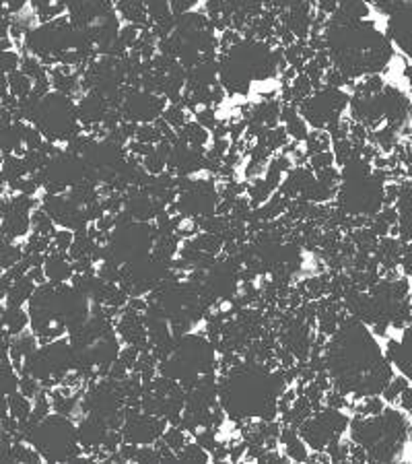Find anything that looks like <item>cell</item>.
Returning <instances> with one entry per match:
<instances>
[{
	"mask_svg": "<svg viewBox=\"0 0 412 464\" xmlns=\"http://www.w3.org/2000/svg\"><path fill=\"white\" fill-rule=\"evenodd\" d=\"M25 275H27V277H29L36 285H42V283H46V281H48V279H46V275H44V269H42V267H32Z\"/></svg>",
	"mask_w": 412,
	"mask_h": 464,
	"instance_id": "52",
	"label": "cell"
},
{
	"mask_svg": "<svg viewBox=\"0 0 412 464\" xmlns=\"http://www.w3.org/2000/svg\"><path fill=\"white\" fill-rule=\"evenodd\" d=\"M128 367L124 365V361L122 359H114L112 363H110V369H108V378H112V380H116V382H120V380H124L126 376H128Z\"/></svg>",
	"mask_w": 412,
	"mask_h": 464,
	"instance_id": "47",
	"label": "cell"
},
{
	"mask_svg": "<svg viewBox=\"0 0 412 464\" xmlns=\"http://www.w3.org/2000/svg\"><path fill=\"white\" fill-rule=\"evenodd\" d=\"M9 27H11V17H0V40L9 38Z\"/></svg>",
	"mask_w": 412,
	"mask_h": 464,
	"instance_id": "53",
	"label": "cell"
},
{
	"mask_svg": "<svg viewBox=\"0 0 412 464\" xmlns=\"http://www.w3.org/2000/svg\"><path fill=\"white\" fill-rule=\"evenodd\" d=\"M40 206L50 215L54 225H60L62 229L75 231V229H81L89 223L87 217H85V206L75 204L66 194H48L46 192Z\"/></svg>",
	"mask_w": 412,
	"mask_h": 464,
	"instance_id": "15",
	"label": "cell"
},
{
	"mask_svg": "<svg viewBox=\"0 0 412 464\" xmlns=\"http://www.w3.org/2000/svg\"><path fill=\"white\" fill-rule=\"evenodd\" d=\"M42 269L50 283H66L73 277V265L66 252H58V250L48 252Z\"/></svg>",
	"mask_w": 412,
	"mask_h": 464,
	"instance_id": "19",
	"label": "cell"
},
{
	"mask_svg": "<svg viewBox=\"0 0 412 464\" xmlns=\"http://www.w3.org/2000/svg\"><path fill=\"white\" fill-rule=\"evenodd\" d=\"M5 310H7V306H3V304H0V318H3V314H5Z\"/></svg>",
	"mask_w": 412,
	"mask_h": 464,
	"instance_id": "56",
	"label": "cell"
},
{
	"mask_svg": "<svg viewBox=\"0 0 412 464\" xmlns=\"http://www.w3.org/2000/svg\"><path fill=\"white\" fill-rule=\"evenodd\" d=\"M305 165L315 173V171H319V169H324V167H328V165H334V155H332V151H319V153H313V155L307 157V163H305Z\"/></svg>",
	"mask_w": 412,
	"mask_h": 464,
	"instance_id": "41",
	"label": "cell"
},
{
	"mask_svg": "<svg viewBox=\"0 0 412 464\" xmlns=\"http://www.w3.org/2000/svg\"><path fill=\"white\" fill-rule=\"evenodd\" d=\"M219 62L217 81L227 95L245 97L254 83L272 81L289 64L282 56V46L270 50L260 40H241L231 46Z\"/></svg>",
	"mask_w": 412,
	"mask_h": 464,
	"instance_id": "5",
	"label": "cell"
},
{
	"mask_svg": "<svg viewBox=\"0 0 412 464\" xmlns=\"http://www.w3.org/2000/svg\"><path fill=\"white\" fill-rule=\"evenodd\" d=\"M141 165H143V169H145L149 175H157V173L165 171V161H163L155 151L149 153V155H145V157L141 159Z\"/></svg>",
	"mask_w": 412,
	"mask_h": 464,
	"instance_id": "44",
	"label": "cell"
},
{
	"mask_svg": "<svg viewBox=\"0 0 412 464\" xmlns=\"http://www.w3.org/2000/svg\"><path fill=\"white\" fill-rule=\"evenodd\" d=\"M161 439H163V443L167 448H171L173 452H178L188 441V435H186V431L180 425H167L165 431H163V435H161Z\"/></svg>",
	"mask_w": 412,
	"mask_h": 464,
	"instance_id": "32",
	"label": "cell"
},
{
	"mask_svg": "<svg viewBox=\"0 0 412 464\" xmlns=\"http://www.w3.org/2000/svg\"><path fill=\"white\" fill-rule=\"evenodd\" d=\"M348 421L350 419L342 411L324 406V408L311 413L297 427V435L313 452H324L326 445H330V443H334V441H338V439L344 437L346 427H348Z\"/></svg>",
	"mask_w": 412,
	"mask_h": 464,
	"instance_id": "13",
	"label": "cell"
},
{
	"mask_svg": "<svg viewBox=\"0 0 412 464\" xmlns=\"http://www.w3.org/2000/svg\"><path fill=\"white\" fill-rule=\"evenodd\" d=\"M3 7L7 9V13L13 17V15H21L23 9L27 7V0H0Z\"/></svg>",
	"mask_w": 412,
	"mask_h": 464,
	"instance_id": "50",
	"label": "cell"
},
{
	"mask_svg": "<svg viewBox=\"0 0 412 464\" xmlns=\"http://www.w3.org/2000/svg\"><path fill=\"white\" fill-rule=\"evenodd\" d=\"M138 38H141V27L134 25V23L124 25L122 29H118V36H116V40H118L126 50L134 48V46L138 44Z\"/></svg>",
	"mask_w": 412,
	"mask_h": 464,
	"instance_id": "36",
	"label": "cell"
},
{
	"mask_svg": "<svg viewBox=\"0 0 412 464\" xmlns=\"http://www.w3.org/2000/svg\"><path fill=\"white\" fill-rule=\"evenodd\" d=\"M178 134H180L190 147H204V145L208 143V138H210L208 130H206L204 126H200L196 120H188V122L178 130Z\"/></svg>",
	"mask_w": 412,
	"mask_h": 464,
	"instance_id": "23",
	"label": "cell"
},
{
	"mask_svg": "<svg viewBox=\"0 0 412 464\" xmlns=\"http://www.w3.org/2000/svg\"><path fill=\"white\" fill-rule=\"evenodd\" d=\"M161 118H163L173 130H180V128L190 120V118H188V110H186L182 103H169V106L163 110Z\"/></svg>",
	"mask_w": 412,
	"mask_h": 464,
	"instance_id": "31",
	"label": "cell"
},
{
	"mask_svg": "<svg viewBox=\"0 0 412 464\" xmlns=\"http://www.w3.org/2000/svg\"><path fill=\"white\" fill-rule=\"evenodd\" d=\"M75 103H77V118H79L83 128H89L93 124H101L106 114L112 110L108 99L97 91H85L83 97Z\"/></svg>",
	"mask_w": 412,
	"mask_h": 464,
	"instance_id": "16",
	"label": "cell"
},
{
	"mask_svg": "<svg viewBox=\"0 0 412 464\" xmlns=\"http://www.w3.org/2000/svg\"><path fill=\"white\" fill-rule=\"evenodd\" d=\"M161 132L155 128L153 122L149 124H138L136 126V132H134V141H141V143H147V145H157L161 141Z\"/></svg>",
	"mask_w": 412,
	"mask_h": 464,
	"instance_id": "37",
	"label": "cell"
},
{
	"mask_svg": "<svg viewBox=\"0 0 412 464\" xmlns=\"http://www.w3.org/2000/svg\"><path fill=\"white\" fill-rule=\"evenodd\" d=\"M389 42H396V46L408 54V40H410V0H404V3L389 15V23H387V36Z\"/></svg>",
	"mask_w": 412,
	"mask_h": 464,
	"instance_id": "18",
	"label": "cell"
},
{
	"mask_svg": "<svg viewBox=\"0 0 412 464\" xmlns=\"http://www.w3.org/2000/svg\"><path fill=\"white\" fill-rule=\"evenodd\" d=\"M175 456H178V462H186V464H192V462L208 464L210 462V454L202 445H198L196 441H190V439L175 452Z\"/></svg>",
	"mask_w": 412,
	"mask_h": 464,
	"instance_id": "25",
	"label": "cell"
},
{
	"mask_svg": "<svg viewBox=\"0 0 412 464\" xmlns=\"http://www.w3.org/2000/svg\"><path fill=\"white\" fill-rule=\"evenodd\" d=\"M282 367L268 369L264 363L241 361L217 376V402L231 421L262 419L272 421L278 417L276 402L284 392Z\"/></svg>",
	"mask_w": 412,
	"mask_h": 464,
	"instance_id": "2",
	"label": "cell"
},
{
	"mask_svg": "<svg viewBox=\"0 0 412 464\" xmlns=\"http://www.w3.org/2000/svg\"><path fill=\"white\" fill-rule=\"evenodd\" d=\"M11 462H23V464H42L40 452L29 445L27 441H13L11 445Z\"/></svg>",
	"mask_w": 412,
	"mask_h": 464,
	"instance_id": "28",
	"label": "cell"
},
{
	"mask_svg": "<svg viewBox=\"0 0 412 464\" xmlns=\"http://www.w3.org/2000/svg\"><path fill=\"white\" fill-rule=\"evenodd\" d=\"M194 114H196V122H198L200 126H204L206 130H213V128L219 124V120H217V110H213V106L196 108Z\"/></svg>",
	"mask_w": 412,
	"mask_h": 464,
	"instance_id": "42",
	"label": "cell"
},
{
	"mask_svg": "<svg viewBox=\"0 0 412 464\" xmlns=\"http://www.w3.org/2000/svg\"><path fill=\"white\" fill-rule=\"evenodd\" d=\"M0 324L5 326V330L9 332V337H15L23 330H27L29 326V314L23 310V306H15V308H7L3 318H0Z\"/></svg>",
	"mask_w": 412,
	"mask_h": 464,
	"instance_id": "21",
	"label": "cell"
},
{
	"mask_svg": "<svg viewBox=\"0 0 412 464\" xmlns=\"http://www.w3.org/2000/svg\"><path fill=\"white\" fill-rule=\"evenodd\" d=\"M5 415H9V406H7V396L0 394V419H3Z\"/></svg>",
	"mask_w": 412,
	"mask_h": 464,
	"instance_id": "55",
	"label": "cell"
},
{
	"mask_svg": "<svg viewBox=\"0 0 412 464\" xmlns=\"http://www.w3.org/2000/svg\"><path fill=\"white\" fill-rule=\"evenodd\" d=\"M348 439L367 450V462H393L408 448L410 421L408 413L383 408L379 415L348 421Z\"/></svg>",
	"mask_w": 412,
	"mask_h": 464,
	"instance_id": "6",
	"label": "cell"
},
{
	"mask_svg": "<svg viewBox=\"0 0 412 464\" xmlns=\"http://www.w3.org/2000/svg\"><path fill=\"white\" fill-rule=\"evenodd\" d=\"M322 357L332 388L342 392L350 402L381 394L393 378V365L383 357L377 337L350 314L330 334Z\"/></svg>",
	"mask_w": 412,
	"mask_h": 464,
	"instance_id": "1",
	"label": "cell"
},
{
	"mask_svg": "<svg viewBox=\"0 0 412 464\" xmlns=\"http://www.w3.org/2000/svg\"><path fill=\"white\" fill-rule=\"evenodd\" d=\"M21 136H23V147H25V151H36V149H40L42 145H44V136H42V132L34 126V124H29V122H23V130H21Z\"/></svg>",
	"mask_w": 412,
	"mask_h": 464,
	"instance_id": "35",
	"label": "cell"
},
{
	"mask_svg": "<svg viewBox=\"0 0 412 464\" xmlns=\"http://www.w3.org/2000/svg\"><path fill=\"white\" fill-rule=\"evenodd\" d=\"M17 433L21 441H27L40 452L44 462H71V458L83 452L77 435V423L66 415L50 413L36 423L21 421Z\"/></svg>",
	"mask_w": 412,
	"mask_h": 464,
	"instance_id": "8",
	"label": "cell"
},
{
	"mask_svg": "<svg viewBox=\"0 0 412 464\" xmlns=\"http://www.w3.org/2000/svg\"><path fill=\"white\" fill-rule=\"evenodd\" d=\"M77 369V357L69 339L60 337L46 345H38L29 355H25L21 374L36 378L44 390H50L60 384L62 376Z\"/></svg>",
	"mask_w": 412,
	"mask_h": 464,
	"instance_id": "10",
	"label": "cell"
},
{
	"mask_svg": "<svg viewBox=\"0 0 412 464\" xmlns=\"http://www.w3.org/2000/svg\"><path fill=\"white\" fill-rule=\"evenodd\" d=\"M194 441L198 445H202L208 454L219 445V439H217V431L210 429V427H200L196 433H194Z\"/></svg>",
	"mask_w": 412,
	"mask_h": 464,
	"instance_id": "39",
	"label": "cell"
},
{
	"mask_svg": "<svg viewBox=\"0 0 412 464\" xmlns=\"http://www.w3.org/2000/svg\"><path fill=\"white\" fill-rule=\"evenodd\" d=\"M332 155H334V163L336 165H344L352 157V141L348 136L346 138H340V141H334Z\"/></svg>",
	"mask_w": 412,
	"mask_h": 464,
	"instance_id": "38",
	"label": "cell"
},
{
	"mask_svg": "<svg viewBox=\"0 0 412 464\" xmlns=\"http://www.w3.org/2000/svg\"><path fill=\"white\" fill-rule=\"evenodd\" d=\"M348 99L350 95H346L342 89L322 85L317 91L297 103V114L307 126H313V130H324L328 124L342 118L344 110L348 108Z\"/></svg>",
	"mask_w": 412,
	"mask_h": 464,
	"instance_id": "12",
	"label": "cell"
},
{
	"mask_svg": "<svg viewBox=\"0 0 412 464\" xmlns=\"http://www.w3.org/2000/svg\"><path fill=\"white\" fill-rule=\"evenodd\" d=\"M7 83H9V93L13 97H17V99H25L32 93V89H34V81L27 75H23L21 71L9 73L7 75Z\"/></svg>",
	"mask_w": 412,
	"mask_h": 464,
	"instance_id": "27",
	"label": "cell"
},
{
	"mask_svg": "<svg viewBox=\"0 0 412 464\" xmlns=\"http://www.w3.org/2000/svg\"><path fill=\"white\" fill-rule=\"evenodd\" d=\"M305 155H313V153H319V151H330V145H332V138L326 130H309L307 136H305Z\"/></svg>",
	"mask_w": 412,
	"mask_h": 464,
	"instance_id": "30",
	"label": "cell"
},
{
	"mask_svg": "<svg viewBox=\"0 0 412 464\" xmlns=\"http://www.w3.org/2000/svg\"><path fill=\"white\" fill-rule=\"evenodd\" d=\"M34 124L48 143H71L83 132V126L77 118V103L73 97L50 91L38 99L27 120Z\"/></svg>",
	"mask_w": 412,
	"mask_h": 464,
	"instance_id": "9",
	"label": "cell"
},
{
	"mask_svg": "<svg viewBox=\"0 0 412 464\" xmlns=\"http://www.w3.org/2000/svg\"><path fill=\"white\" fill-rule=\"evenodd\" d=\"M36 287H38V285H36L27 275L15 279V281L11 283V287H9V291H7V297H5L7 308H15V306L27 304V300L32 297V293L36 291Z\"/></svg>",
	"mask_w": 412,
	"mask_h": 464,
	"instance_id": "20",
	"label": "cell"
},
{
	"mask_svg": "<svg viewBox=\"0 0 412 464\" xmlns=\"http://www.w3.org/2000/svg\"><path fill=\"white\" fill-rule=\"evenodd\" d=\"M396 404H398V406H400V411H404V413H410V411H412V390H410V386H408V388H404V390L398 394Z\"/></svg>",
	"mask_w": 412,
	"mask_h": 464,
	"instance_id": "49",
	"label": "cell"
},
{
	"mask_svg": "<svg viewBox=\"0 0 412 464\" xmlns=\"http://www.w3.org/2000/svg\"><path fill=\"white\" fill-rule=\"evenodd\" d=\"M9 93V83H7V75L0 73V99H3L5 95Z\"/></svg>",
	"mask_w": 412,
	"mask_h": 464,
	"instance_id": "54",
	"label": "cell"
},
{
	"mask_svg": "<svg viewBox=\"0 0 412 464\" xmlns=\"http://www.w3.org/2000/svg\"><path fill=\"white\" fill-rule=\"evenodd\" d=\"M27 306L32 332L38 337V345H46L83 324L91 316L93 304L73 285L46 281L36 287Z\"/></svg>",
	"mask_w": 412,
	"mask_h": 464,
	"instance_id": "4",
	"label": "cell"
},
{
	"mask_svg": "<svg viewBox=\"0 0 412 464\" xmlns=\"http://www.w3.org/2000/svg\"><path fill=\"white\" fill-rule=\"evenodd\" d=\"M322 36L332 66L348 79L381 75L383 71H387V64L393 58L391 42L383 34H379L373 23L367 21L346 25L326 21Z\"/></svg>",
	"mask_w": 412,
	"mask_h": 464,
	"instance_id": "3",
	"label": "cell"
},
{
	"mask_svg": "<svg viewBox=\"0 0 412 464\" xmlns=\"http://www.w3.org/2000/svg\"><path fill=\"white\" fill-rule=\"evenodd\" d=\"M73 240H75V234L71 229H56L54 231V236H52V246H54V250H58V252H66L69 248H71V244H73Z\"/></svg>",
	"mask_w": 412,
	"mask_h": 464,
	"instance_id": "45",
	"label": "cell"
},
{
	"mask_svg": "<svg viewBox=\"0 0 412 464\" xmlns=\"http://www.w3.org/2000/svg\"><path fill=\"white\" fill-rule=\"evenodd\" d=\"M134 462L138 464H159V452L155 445H138V452L134 456Z\"/></svg>",
	"mask_w": 412,
	"mask_h": 464,
	"instance_id": "46",
	"label": "cell"
},
{
	"mask_svg": "<svg viewBox=\"0 0 412 464\" xmlns=\"http://www.w3.org/2000/svg\"><path fill=\"white\" fill-rule=\"evenodd\" d=\"M284 130H287V134H289V138L291 141H295V143H303L305 141V136H307V132H309V126L305 124V120L297 114V116H293L291 120H287L284 124Z\"/></svg>",
	"mask_w": 412,
	"mask_h": 464,
	"instance_id": "34",
	"label": "cell"
},
{
	"mask_svg": "<svg viewBox=\"0 0 412 464\" xmlns=\"http://www.w3.org/2000/svg\"><path fill=\"white\" fill-rule=\"evenodd\" d=\"M165 108H167V99L163 95L124 85V99L118 110L122 114V120L149 124V122H155Z\"/></svg>",
	"mask_w": 412,
	"mask_h": 464,
	"instance_id": "14",
	"label": "cell"
},
{
	"mask_svg": "<svg viewBox=\"0 0 412 464\" xmlns=\"http://www.w3.org/2000/svg\"><path fill=\"white\" fill-rule=\"evenodd\" d=\"M7 406H9V415L15 417V419L21 423V421H27V419H29L34 400H29L27 396H23V394L17 390V392H13V394L7 396Z\"/></svg>",
	"mask_w": 412,
	"mask_h": 464,
	"instance_id": "24",
	"label": "cell"
},
{
	"mask_svg": "<svg viewBox=\"0 0 412 464\" xmlns=\"http://www.w3.org/2000/svg\"><path fill=\"white\" fill-rule=\"evenodd\" d=\"M334 198L338 208L346 215L375 217L383 206V182H379L373 173L340 180Z\"/></svg>",
	"mask_w": 412,
	"mask_h": 464,
	"instance_id": "11",
	"label": "cell"
},
{
	"mask_svg": "<svg viewBox=\"0 0 412 464\" xmlns=\"http://www.w3.org/2000/svg\"><path fill=\"white\" fill-rule=\"evenodd\" d=\"M93 223H95V227L101 231V234H110V231L114 229V225H116V215L104 212V215H101L99 219H95Z\"/></svg>",
	"mask_w": 412,
	"mask_h": 464,
	"instance_id": "48",
	"label": "cell"
},
{
	"mask_svg": "<svg viewBox=\"0 0 412 464\" xmlns=\"http://www.w3.org/2000/svg\"><path fill=\"white\" fill-rule=\"evenodd\" d=\"M40 390H42V384H40L36 378H32V376H27V374H21V376H19V392H21L23 396H27L29 400H34V398L40 394Z\"/></svg>",
	"mask_w": 412,
	"mask_h": 464,
	"instance_id": "43",
	"label": "cell"
},
{
	"mask_svg": "<svg viewBox=\"0 0 412 464\" xmlns=\"http://www.w3.org/2000/svg\"><path fill=\"white\" fill-rule=\"evenodd\" d=\"M108 423L101 419V417H95V415H83L79 425H77V435H79V443H81V450L83 454H91L93 448L101 445L106 433H108Z\"/></svg>",
	"mask_w": 412,
	"mask_h": 464,
	"instance_id": "17",
	"label": "cell"
},
{
	"mask_svg": "<svg viewBox=\"0 0 412 464\" xmlns=\"http://www.w3.org/2000/svg\"><path fill=\"white\" fill-rule=\"evenodd\" d=\"M19 390V374L9 359L0 361V394L9 396Z\"/></svg>",
	"mask_w": 412,
	"mask_h": 464,
	"instance_id": "26",
	"label": "cell"
},
{
	"mask_svg": "<svg viewBox=\"0 0 412 464\" xmlns=\"http://www.w3.org/2000/svg\"><path fill=\"white\" fill-rule=\"evenodd\" d=\"M155 367L159 376H167L180 382L184 390H190L204 376L217 371V351L204 334L186 332L171 341Z\"/></svg>",
	"mask_w": 412,
	"mask_h": 464,
	"instance_id": "7",
	"label": "cell"
},
{
	"mask_svg": "<svg viewBox=\"0 0 412 464\" xmlns=\"http://www.w3.org/2000/svg\"><path fill=\"white\" fill-rule=\"evenodd\" d=\"M21 258H23V246L11 242V244H7L3 250H0V269H3V271H9V269L15 267Z\"/></svg>",
	"mask_w": 412,
	"mask_h": 464,
	"instance_id": "33",
	"label": "cell"
},
{
	"mask_svg": "<svg viewBox=\"0 0 412 464\" xmlns=\"http://www.w3.org/2000/svg\"><path fill=\"white\" fill-rule=\"evenodd\" d=\"M21 54L15 50H0V73L9 75L13 71H19Z\"/></svg>",
	"mask_w": 412,
	"mask_h": 464,
	"instance_id": "40",
	"label": "cell"
},
{
	"mask_svg": "<svg viewBox=\"0 0 412 464\" xmlns=\"http://www.w3.org/2000/svg\"><path fill=\"white\" fill-rule=\"evenodd\" d=\"M383 357L387 359V363L396 365V367L402 371V376H406V378H408V374H410V365H408V353H406L404 341L387 339Z\"/></svg>",
	"mask_w": 412,
	"mask_h": 464,
	"instance_id": "22",
	"label": "cell"
},
{
	"mask_svg": "<svg viewBox=\"0 0 412 464\" xmlns=\"http://www.w3.org/2000/svg\"><path fill=\"white\" fill-rule=\"evenodd\" d=\"M245 450H247V441H245V439H241V441L235 443V445H229V460H231V462H239V460L243 458Z\"/></svg>",
	"mask_w": 412,
	"mask_h": 464,
	"instance_id": "51",
	"label": "cell"
},
{
	"mask_svg": "<svg viewBox=\"0 0 412 464\" xmlns=\"http://www.w3.org/2000/svg\"><path fill=\"white\" fill-rule=\"evenodd\" d=\"M29 223H32V229L40 236H50L52 238L54 231H56L54 221L50 219V215L42 206H36V210L29 212Z\"/></svg>",
	"mask_w": 412,
	"mask_h": 464,
	"instance_id": "29",
	"label": "cell"
}]
</instances>
